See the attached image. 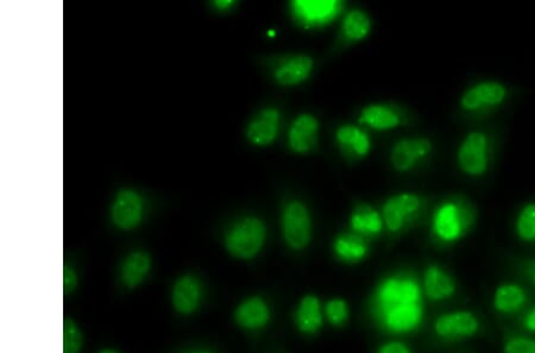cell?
Segmentation results:
<instances>
[{
  "label": "cell",
  "instance_id": "obj_26",
  "mask_svg": "<svg viewBox=\"0 0 535 353\" xmlns=\"http://www.w3.org/2000/svg\"><path fill=\"white\" fill-rule=\"evenodd\" d=\"M371 31V21L368 14L361 10H352L346 13L342 24L344 38L352 42H358L368 38Z\"/></svg>",
  "mask_w": 535,
  "mask_h": 353
},
{
  "label": "cell",
  "instance_id": "obj_21",
  "mask_svg": "<svg viewBox=\"0 0 535 353\" xmlns=\"http://www.w3.org/2000/svg\"><path fill=\"white\" fill-rule=\"evenodd\" d=\"M350 226L353 233L365 238L381 234L385 224L382 216L374 207L361 202L353 208L350 216Z\"/></svg>",
  "mask_w": 535,
  "mask_h": 353
},
{
  "label": "cell",
  "instance_id": "obj_19",
  "mask_svg": "<svg viewBox=\"0 0 535 353\" xmlns=\"http://www.w3.org/2000/svg\"><path fill=\"white\" fill-rule=\"evenodd\" d=\"M201 285L193 276H183L173 288L172 303L181 314H191L201 303Z\"/></svg>",
  "mask_w": 535,
  "mask_h": 353
},
{
  "label": "cell",
  "instance_id": "obj_25",
  "mask_svg": "<svg viewBox=\"0 0 535 353\" xmlns=\"http://www.w3.org/2000/svg\"><path fill=\"white\" fill-rule=\"evenodd\" d=\"M151 260L147 253L143 252H132L124 260L121 267V281L129 288H135L141 285L143 279L149 273Z\"/></svg>",
  "mask_w": 535,
  "mask_h": 353
},
{
  "label": "cell",
  "instance_id": "obj_33",
  "mask_svg": "<svg viewBox=\"0 0 535 353\" xmlns=\"http://www.w3.org/2000/svg\"><path fill=\"white\" fill-rule=\"evenodd\" d=\"M522 325L529 332L535 333V306L523 316Z\"/></svg>",
  "mask_w": 535,
  "mask_h": 353
},
{
  "label": "cell",
  "instance_id": "obj_35",
  "mask_svg": "<svg viewBox=\"0 0 535 353\" xmlns=\"http://www.w3.org/2000/svg\"><path fill=\"white\" fill-rule=\"evenodd\" d=\"M531 278H532L533 285L535 286V262L532 267V270H531Z\"/></svg>",
  "mask_w": 535,
  "mask_h": 353
},
{
  "label": "cell",
  "instance_id": "obj_22",
  "mask_svg": "<svg viewBox=\"0 0 535 353\" xmlns=\"http://www.w3.org/2000/svg\"><path fill=\"white\" fill-rule=\"evenodd\" d=\"M360 121L378 131L393 130L402 124L401 113L392 106L374 104L363 109Z\"/></svg>",
  "mask_w": 535,
  "mask_h": 353
},
{
  "label": "cell",
  "instance_id": "obj_18",
  "mask_svg": "<svg viewBox=\"0 0 535 353\" xmlns=\"http://www.w3.org/2000/svg\"><path fill=\"white\" fill-rule=\"evenodd\" d=\"M424 290L428 299L442 301L455 296L457 287L448 271L439 266H430L424 274Z\"/></svg>",
  "mask_w": 535,
  "mask_h": 353
},
{
  "label": "cell",
  "instance_id": "obj_12",
  "mask_svg": "<svg viewBox=\"0 0 535 353\" xmlns=\"http://www.w3.org/2000/svg\"><path fill=\"white\" fill-rule=\"evenodd\" d=\"M319 121L309 113L295 118L288 132V146L295 154L311 153L318 143Z\"/></svg>",
  "mask_w": 535,
  "mask_h": 353
},
{
  "label": "cell",
  "instance_id": "obj_15",
  "mask_svg": "<svg viewBox=\"0 0 535 353\" xmlns=\"http://www.w3.org/2000/svg\"><path fill=\"white\" fill-rule=\"evenodd\" d=\"M315 61L308 55H293L280 62L274 71V79L281 86H297L311 76Z\"/></svg>",
  "mask_w": 535,
  "mask_h": 353
},
{
  "label": "cell",
  "instance_id": "obj_11",
  "mask_svg": "<svg viewBox=\"0 0 535 353\" xmlns=\"http://www.w3.org/2000/svg\"><path fill=\"white\" fill-rule=\"evenodd\" d=\"M143 200L138 192L123 190L114 199L111 207V219L120 230H132L142 222Z\"/></svg>",
  "mask_w": 535,
  "mask_h": 353
},
{
  "label": "cell",
  "instance_id": "obj_13",
  "mask_svg": "<svg viewBox=\"0 0 535 353\" xmlns=\"http://www.w3.org/2000/svg\"><path fill=\"white\" fill-rule=\"evenodd\" d=\"M281 113L278 109L262 110L246 128L245 135L251 145L256 146H271L278 137Z\"/></svg>",
  "mask_w": 535,
  "mask_h": 353
},
{
  "label": "cell",
  "instance_id": "obj_20",
  "mask_svg": "<svg viewBox=\"0 0 535 353\" xmlns=\"http://www.w3.org/2000/svg\"><path fill=\"white\" fill-rule=\"evenodd\" d=\"M236 322L246 330H258L267 326L271 320V310L262 297H250L239 304L235 313Z\"/></svg>",
  "mask_w": 535,
  "mask_h": 353
},
{
  "label": "cell",
  "instance_id": "obj_32",
  "mask_svg": "<svg viewBox=\"0 0 535 353\" xmlns=\"http://www.w3.org/2000/svg\"><path fill=\"white\" fill-rule=\"evenodd\" d=\"M77 278L76 273L71 268L65 267L64 270V289L65 293L71 292L72 289L76 288Z\"/></svg>",
  "mask_w": 535,
  "mask_h": 353
},
{
  "label": "cell",
  "instance_id": "obj_10",
  "mask_svg": "<svg viewBox=\"0 0 535 353\" xmlns=\"http://www.w3.org/2000/svg\"><path fill=\"white\" fill-rule=\"evenodd\" d=\"M432 150H433V145L430 139L424 137L401 139L390 153V162L395 171L411 172L431 155Z\"/></svg>",
  "mask_w": 535,
  "mask_h": 353
},
{
  "label": "cell",
  "instance_id": "obj_23",
  "mask_svg": "<svg viewBox=\"0 0 535 353\" xmlns=\"http://www.w3.org/2000/svg\"><path fill=\"white\" fill-rule=\"evenodd\" d=\"M323 312L318 297L306 296L302 297L297 312H295V323L301 332L315 334L323 326Z\"/></svg>",
  "mask_w": 535,
  "mask_h": 353
},
{
  "label": "cell",
  "instance_id": "obj_28",
  "mask_svg": "<svg viewBox=\"0 0 535 353\" xmlns=\"http://www.w3.org/2000/svg\"><path fill=\"white\" fill-rule=\"evenodd\" d=\"M84 338L79 327L72 319L64 322V353H79L83 348Z\"/></svg>",
  "mask_w": 535,
  "mask_h": 353
},
{
  "label": "cell",
  "instance_id": "obj_16",
  "mask_svg": "<svg viewBox=\"0 0 535 353\" xmlns=\"http://www.w3.org/2000/svg\"><path fill=\"white\" fill-rule=\"evenodd\" d=\"M335 141L346 156L363 158L371 150V141L367 132L355 125H342L335 132Z\"/></svg>",
  "mask_w": 535,
  "mask_h": 353
},
{
  "label": "cell",
  "instance_id": "obj_24",
  "mask_svg": "<svg viewBox=\"0 0 535 353\" xmlns=\"http://www.w3.org/2000/svg\"><path fill=\"white\" fill-rule=\"evenodd\" d=\"M334 252L339 260L346 263H356L368 256L369 245L361 235L344 234L334 239Z\"/></svg>",
  "mask_w": 535,
  "mask_h": 353
},
{
  "label": "cell",
  "instance_id": "obj_29",
  "mask_svg": "<svg viewBox=\"0 0 535 353\" xmlns=\"http://www.w3.org/2000/svg\"><path fill=\"white\" fill-rule=\"evenodd\" d=\"M325 314H326L328 322L334 326L344 325L349 319V306L348 303L343 299H334L328 301L326 307H325Z\"/></svg>",
  "mask_w": 535,
  "mask_h": 353
},
{
  "label": "cell",
  "instance_id": "obj_37",
  "mask_svg": "<svg viewBox=\"0 0 535 353\" xmlns=\"http://www.w3.org/2000/svg\"><path fill=\"white\" fill-rule=\"evenodd\" d=\"M101 353H118V352L113 351V350H104V351H102Z\"/></svg>",
  "mask_w": 535,
  "mask_h": 353
},
{
  "label": "cell",
  "instance_id": "obj_1",
  "mask_svg": "<svg viewBox=\"0 0 535 353\" xmlns=\"http://www.w3.org/2000/svg\"><path fill=\"white\" fill-rule=\"evenodd\" d=\"M475 223V211L467 201L448 200L439 205L432 216L433 237L444 244L459 242Z\"/></svg>",
  "mask_w": 535,
  "mask_h": 353
},
{
  "label": "cell",
  "instance_id": "obj_27",
  "mask_svg": "<svg viewBox=\"0 0 535 353\" xmlns=\"http://www.w3.org/2000/svg\"><path fill=\"white\" fill-rule=\"evenodd\" d=\"M515 233L525 243H535V202L523 206L516 216Z\"/></svg>",
  "mask_w": 535,
  "mask_h": 353
},
{
  "label": "cell",
  "instance_id": "obj_4",
  "mask_svg": "<svg viewBox=\"0 0 535 353\" xmlns=\"http://www.w3.org/2000/svg\"><path fill=\"white\" fill-rule=\"evenodd\" d=\"M422 303V288L412 278H388L375 294V310L379 315L401 304Z\"/></svg>",
  "mask_w": 535,
  "mask_h": 353
},
{
  "label": "cell",
  "instance_id": "obj_8",
  "mask_svg": "<svg viewBox=\"0 0 535 353\" xmlns=\"http://www.w3.org/2000/svg\"><path fill=\"white\" fill-rule=\"evenodd\" d=\"M507 95L504 84L497 81H482L464 92L460 106L467 112H483L504 104Z\"/></svg>",
  "mask_w": 535,
  "mask_h": 353
},
{
  "label": "cell",
  "instance_id": "obj_17",
  "mask_svg": "<svg viewBox=\"0 0 535 353\" xmlns=\"http://www.w3.org/2000/svg\"><path fill=\"white\" fill-rule=\"evenodd\" d=\"M527 304V293L523 287L514 282L502 283L493 296V307L497 313L513 315L522 311Z\"/></svg>",
  "mask_w": 535,
  "mask_h": 353
},
{
  "label": "cell",
  "instance_id": "obj_31",
  "mask_svg": "<svg viewBox=\"0 0 535 353\" xmlns=\"http://www.w3.org/2000/svg\"><path fill=\"white\" fill-rule=\"evenodd\" d=\"M378 353H412L407 345L400 341H392V343L382 345Z\"/></svg>",
  "mask_w": 535,
  "mask_h": 353
},
{
  "label": "cell",
  "instance_id": "obj_6",
  "mask_svg": "<svg viewBox=\"0 0 535 353\" xmlns=\"http://www.w3.org/2000/svg\"><path fill=\"white\" fill-rule=\"evenodd\" d=\"M343 6L338 0H295L290 3L294 20L306 29L332 23L341 14Z\"/></svg>",
  "mask_w": 535,
  "mask_h": 353
},
{
  "label": "cell",
  "instance_id": "obj_7",
  "mask_svg": "<svg viewBox=\"0 0 535 353\" xmlns=\"http://www.w3.org/2000/svg\"><path fill=\"white\" fill-rule=\"evenodd\" d=\"M423 207L424 200L418 194H397V196L389 198L383 205V224L389 233H400L419 216Z\"/></svg>",
  "mask_w": 535,
  "mask_h": 353
},
{
  "label": "cell",
  "instance_id": "obj_2",
  "mask_svg": "<svg viewBox=\"0 0 535 353\" xmlns=\"http://www.w3.org/2000/svg\"><path fill=\"white\" fill-rule=\"evenodd\" d=\"M267 238V227L257 216H246L236 223L225 235V248L231 256L251 260L260 253Z\"/></svg>",
  "mask_w": 535,
  "mask_h": 353
},
{
  "label": "cell",
  "instance_id": "obj_34",
  "mask_svg": "<svg viewBox=\"0 0 535 353\" xmlns=\"http://www.w3.org/2000/svg\"><path fill=\"white\" fill-rule=\"evenodd\" d=\"M213 5L216 6L218 10L224 11L231 9V7L235 5V2H231V0H217V2L213 3Z\"/></svg>",
  "mask_w": 535,
  "mask_h": 353
},
{
  "label": "cell",
  "instance_id": "obj_14",
  "mask_svg": "<svg viewBox=\"0 0 535 353\" xmlns=\"http://www.w3.org/2000/svg\"><path fill=\"white\" fill-rule=\"evenodd\" d=\"M386 329L394 333H409L422 325L424 319L423 304H401L390 308L379 315Z\"/></svg>",
  "mask_w": 535,
  "mask_h": 353
},
{
  "label": "cell",
  "instance_id": "obj_9",
  "mask_svg": "<svg viewBox=\"0 0 535 353\" xmlns=\"http://www.w3.org/2000/svg\"><path fill=\"white\" fill-rule=\"evenodd\" d=\"M481 322L468 311H455L439 315L434 322V332L442 340H467L477 336Z\"/></svg>",
  "mask_w": 535,
  "mask_h": 353
},
{
  "label": "cell",
  "instance_id": "obj_30",
  "mask_svg": "<svg viewBox=\"0 0 535 353\" xmlns=\"http://www.w3.org/2000/svg\"><path fill=\"white\" fill-rule=\"evenodd\" d=\"M504 353H535V340L525 336H511L504 340Z\"/></svg>",
  "mask_w": 535,
  "mask_h": 353
},
{
  "label": "cell",
  "instance_id": "obj_5",
  "mask_svg": "<svg viewBox=\"0 0 535 353\" xmlns=\"http://www.w3.org/2000/svg\"><path fill=\"white\" fill-rule=\"evenodd\" d=\"M282 234L290 249L304 250L312 239V218L308 206L300 200L288 202L282 212Z\"/></svg>",
  "mask_w": 535,
  "mask_h": 353
},
{
  "label": "cell",
  "instance_id": "obj_3",
  "mask_svg": "<svg viewBox=\"0 0 535 353\" xmlns=\"http://www.w3.org/2000/svg\"><path fill=\"white\" fill-rule=\"evenodd\" d=\"M492 143L483 131H471L460 143L457 162L460 171L471 178H481L489 171Z\"/></svg>",
  "mask_w": 535,
  "mask_h": 353
},
{
  "label": "cell",
  "instance_id": "obj_36",
  "mask_svg": "<svg viewBox=\"0 0 535 353\" xmlns=\"http://www.w3.org/2000/svg\"><path fill=\"white\" fill-rule=\"evenodd\" d=\"M186 353H214L211 351H192V352H186Z\"/></svg>",
  "mask_w": 535,
  "mask_h": 353
}]
</instances>
